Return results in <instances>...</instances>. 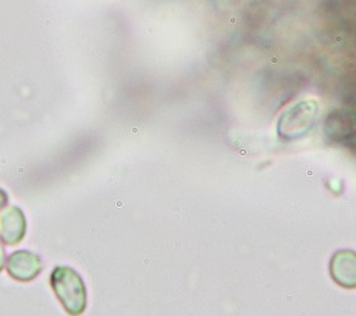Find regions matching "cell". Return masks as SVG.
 <instances>
[{"mask_svg":"<svg viewBox=\"0 0 356 316\" xmlns=\"http://www.w3.org/2000/svg\"><path fill=\"white\" fill-rule=\"evenodd\" d=\"M56 296L68 315H82L87 305V291L82 276L68 266H57L50 275Z\"/></svg>","mask_w":356,"mask_h":316,"instance_id":"cell-1","label":"cell"},{"mask_svg":"<svg viewBox=\"0 0 356 316\" xmlns=\"http://www.w3.org/2000/svg\"><path fill=\"white\" fill-rule=\"evenodd\" d=\"M42 261L29 251H16L8 258V271L12 278L29 282L42 272Z\"/></svg>","mask_w":356,"mask_h":316,"instance_id":"cell-2","label":"cell"},{"mask_svg":"<svg viewBox=\"0 0 356 316\" xmlns=\"http://www.w3.org/2000/svg\"><path fill=\"white\" fill-rule=\"evenodd\" d=\"M26 233V219L17 207L9 208L0 218V240L6 245H16Z\"/></svg>","mask_w":356,"mask_h":316,"instance_id":"cell-3","label":"cell"},{"mask_svg":"<svg viewBox=\"0 0 356 316\" xmlns=\"http://www.w3.org/2000/svg\"><path fill=\"white\" fill-rule=\"evenodd\" d=\"M332 275L335 281L346 288L356 286V254L340 251L332 259Z\"/></svg>","mask_w":356,"mask_h":316,"instance_id":"cell-4","label":"cell"},{"mask_svg":"<svg viewBox=\"0 0 356 316\" xmlns=\"http://www.w3.org/2000/svg\"><path fill=\"white\" fill-rule=\"evenodd\" d=\"M6 204H8V195L5 194L3 190H0V209L3 208Z\"/></svg>","mask_w":356,"mask_h":316,"instance_id":"cell-5","label":"cell"},{"mask_svg":"<svg viewBox=\"0 0 356 316\" xmlns=\"http://www.w3.org/2000/svg\"><path fill=\"white\" fill-rule=\"evenodd\" d=\"M3 266H5V250L0 245V271L3 269Z\"/></svg>","mask_w":356,"mask_h":316,"instance_id":"cell-6","label":"cell"}]
</instances>
